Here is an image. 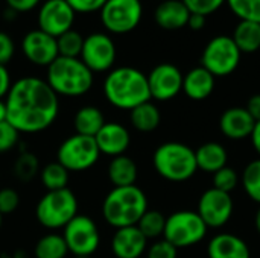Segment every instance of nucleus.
<instances>
[{"label":"nucleus","instance_id":"1","mask_svg":"<svg viewBox=\"0 0 260 258\" xmlns=\"http://www.w3.org/2000/svg\"><path fill=\"white\" fill-rule=\"evenodd\" d=\"M5 108L6 120L18 132L35 134L53 125L59 113V99L46 79L24 76L12 82Z\"/></svg>","mask_w":260,"mask_h":258},{"label":"nucleus","instance_id":"2","mask_svg":"<svg viewBox=\"0 0 260 258\" xmlns=\"http://www.w3.org/2000/svg\"><path fill=\"white\" fill-rule=\"evenodd\" d=\"M102 91L114 108L125 111L151 100L146 75L129 65L111 68L104 79Z\"/></svg>","mask_w":260,"mask_h":258},{"label":"nucleus","instance_id":"3","mask_svg":"<svg viewBox=\"0 0 260 258\" xmlns=\"http://www.w3.org/2000/svg\"><path fill=\"white\" fill-rule=\"evenodd\" d=\"M148 210V198L137 186L113 187L102 202L104 220L119 230L134 227Z\"/></svg>","mask_w":260,"mask_h":258},{"label":"nucleus","instance_id":"4","mask_svg":"<svg viewBox=\"0 0 260 258\" xmlns=\"http://www.w3.org/2000/svg\"><path fill=\"white\" fill-rule=\"evenodd\" d=\"M93 81L94 73L81 61V58L58 56L47 67L46 82L58 96H84L91 90Z\"/></svg>","mask_w":260,"mask_h":258},{"label":"nucleus","instance_id":"5","mask_svg":"<svg viewBox=\"0 0 260 258\" xmlns=\"http://www.w3.org/2000/svg\"><path fill=\"white\" fill-rule=\"evenodd\" d=\"M155 172L166 181L184 182L193 178L198 170L195 151L180 141L160 144L152 155Z\"/></svg>","mask_w":260,"mask_h":258},{"label":"nucleus","instance_id":"6","mask_svg":"<svg viewBox=\"0 0 260 258\" xmlns=\"http://www.w3.org/2000/svg\"><path fill=\"white\" fill-rule=\"evenodd\" d=\"M35 214L38 222L49 230L64 228L78 216V199L69 187L46 192L37 204Z\"/></svg>","mask_w":260,"mask_h":258},{"label":"nucleus","instance_id":"7","mask_svg":"<svg viewBox=\"0 0 260 258\" xmlns=\"http://www.w3.org/2000/svg\"><path fill=\"white\" fill-rule=\"evenodd\" d=\"M207 231V225L197 211L180 210L166 217L163 239L177 249H183L201 243L206 239Z\"/></svg>","mask_w":260,"mask_h":258},{"label":"nucleus","instance_id":"8","mask_svg":"<svg viewBox=\"0 0 260 258\" xmlns=\"http://www.w3.org/2000/svg\"><path fill=\"white\" fill-rule=\"evenodd\" d=\"M242 52L229 35L213 36L204 47L201 65L215 78H224L236 71L241 64Z\"/></svg>","mask_w":260,"mask_h":258},{"label":"nucleus","instance_id":"9","mask_svg":"<svg viewBox=\"0 0 260 258\" xmlns=\"http://www.w3.org/2000/svg\"><path fill=\"white\" fill-rule=\"evenodd\" d=\"M142 17V0H107L99 11L102 26L114 35L133 32L140 24Z\"/></svg>","mask_w":260,"mask_h":258},{"label":"nucleus","instance_id":"10","mask_svg":"<svg viewBox=\"0 0 260 258\" xmlns=\"http://www.w3.org/2000/svg\"><path fill=\"white\" fill-rule=\"evenodd\" d=\"M99 157L94 138L79 134L66 138L56 151V161L69 172H84L93 167Z\"/></svg>","mask_w":260,"mask_h":258},{"label":"nucleus","instance_id":"11","mask_svg":"<svg viewBox=\"0 0 260 258\" xmlns=\"http://www.w3.org/2000/svg\"><path fill=\"white\" fill-rule=\"evenodd\" d=\"M69 252L79 258L90 257L101 243V234L94 220L88 216L78 214L66 227L62 233Z\"/></svg>","mask_w":260,"mask_h":258},{"label":"nucleus","instance_id":"12","mask_svg":"<svg viewBox=\"0 0 260 258\" xmlns=\"http://www.w3.org/2000/svg\"><path fill=\"white\" fill-rule=\"evenodd\" d=\"M116 44L110 33L91 32L84 36V44L79 58L93 73L110 71L116 62Z\"/></svg>","mask_w":260,"mask_h":258},{"label":"nucleus","instance_id":"13","mask_svg":"<svg viewBox=\"0 0 260 258\" xmlns=\"http://www.w3.org/2000/svg\"><path fill=\"white\" fill-rule=\"evenodd\" d=\"M76 12L67 0H44L38 6L37 23L38 29L58 38L64 32L73 29Z\"/></svg>","mask_w":260,"mask_h":258},{"label":"nucleus","instance_id":"14","mask_svg":"<svg viewBox=\"0 0 260 258\" xmlns=\"http://www.w3.org/2000/svg\"><path fill=\"white\" fill-rule=\"evenodd\" d=\"M233 208L235 204L230 193L212 187L200 196L197 213L201 216L207 228H222L230 222Z\"/></svg>","mask_w":260,"mask_h":258},{"label":"nucleus","instance_id":"15","mask_svg":"<svg viewBox=\"0 0 260 258\" xmlns=\"http://www.w3.org/2000/svg\"><path fill=\"white\" fill-rule=\"evenodd\" d=\"M183 76L184 75L175 64L161 62L155 65L149 75H146L151 99L168 102L177 97L183 91Z\"/></svg>","mask_w":260,"mask_h":258},{"label":"nucleus","instance_id":"16","mask_svg":"<svg viewBox=\"0 0 260 258\" xmlns=\"http://www.w3.org/2000/svg\"><path fill=\"white\" fill-rule=\"evenodd\" d=\"M24 58L38 67H49L58 56L56 38L35 27L24 33L20 43Z\"/></svg>","mask_w":260,"mask_h":258},{"label":"nucleus","instance_id":"17","mask_svg":"<svg viewBox=\"0 0 260 258\" xmlns=\"http://www.w3.org/2000/svg\"><path fill=\"white\" fill-rule=\"evenodd\" d=\"M94 141L101 154L114 158L119 155H125L131 144V135L122 123L105 122V125L96 134Z\"/></svg>","mask_w":260,"mask_h":258},{"label":"nucleus","instance_id":"18","mask_svg":"<svg viewBox=\"0 0 260 258\" xmlns=\"http://www.w3.org/2000/svg\"><path fill=\"white\" fill-rule=\"evenodd\" d=\"M256 120L247 111L245 106H232L225 109L219 117V129L222 135L230 140H245L250 138Z\"/></svg>","mask_w":260,"mask_h":258},{"label":"nucleus","instance_id":"19","mask_svg":"<svg viewBox=\"0 0 260 258\" xmlns=\"http://www.w3.org/2000/svg\"><path fill=\"white\" fill-rule=\"evenodd\" d=\"M148 249V239L137 225L116 230L111 239V251L116 258H140Z\"/></svg>","mask_w":260,"mask_h":258},{"label":"nucleus","instance_id":"20","mask_svg":"<svg viewBox=\"0 0 260 258\" xmlns=\"http://www.w3.org/2000/svg\"><path fill=\"white\" fill-rule=\"evenodd\" d=\"M209 258H251L247 242L232 233L216 234L207 245Z\"/></svg>","mask_w":260,"mask_h":258},{"label":"nucleus","instance_id":"21","mask_svg":"<svg viewBox=\"0 0 260 258\" xmlns=\"http://www.w3.org/2000/svg\"><path fill=\"white\" fill-rule=\"evenodd\" d=\"M216 78L207 71L203 65L193 67L183 76V93L195 100L201 102L206 100L215 90Z\"/></svg>","mask_w":260,"mask_h":258},{"label":"nucleus","instance_id":"22","mask_svg":"<svg viewBox=\"0 0 260 258\" xmlns=\"http://www.w3.org/2000/svg\"><path fill=\"white\" fill-rule=\"evenodd\" d=\"M189 17L190 12L183 0H161L154 11L155 23L166 30H177L187 26Z\"/></svg>","mask_w":260,"mask_h":258},{"label":"nucleus","instance_id":"23","mask_svg":"<svg viewBox=\"0 0 260 258\" xmlns=\"http://www.w3.org/2000/svg\"><path fill=\"white\" fill-rule=\"evenodd\" d=\"M195 158H197L198 170L213 175L215 172L227 166L229 152L221 143L207 141L195 151Z\"/></svg>","mask_w":260,"mask_h":258},{"label":"nucleus","instance_id":"24","mask_svg":"<svg viewBox=\"0 0 260 258\" xmlns=\"http://www.w3.org/2000/svg\"><path fill=\"white\" fill-rule=\"evenodd\" d=\"M108 179L114 187L136 186L139 169L136 161L128 155L114 157L108 164Z\"/></svg>","mask_w":260,"mask_h":258},{"label":"nucleus","instance_id":"25","mask_svg":"<svg viewBox=\"0 0 260 258\" xmlns=\"http://www.w3.org/2000/svg\"><path fill=\"white\" fill-rule=\"evenodd\" d=\"M73 125L76 134L94 138L101 128L105 125V117L99 108L93 105H85L76 111L73 117Z\"/></svg>","mask_w":260,"mask_h":258},{"label":"nucleus","instance_id":"26","mask_svg":"<svg viewBox=\"0 0 260 258\" xmlns=\"http://www.w3.org/2000/svg\"><path fill=\"white\" fill-rule=\"evenodd\" d=\"M129 122L139 132H152L158 128L161 114L158 106L148 100L129 111Z\"/></svg>","mask_w":260,"mask_h":258},{"label":"nucleus","instance_id":"27","mask_svg":"<svg viewBox=\"0 0 260 258\" xmlns=\"http://www.w3.org/2000/svg\"><path fill=\"white\" fill-rule=\"evenodd\" d=\"M232 38L242 53H254L260 49V24L241 20L235 26Z\"/></svg>","mask_w":260,"mask_h":258},{"label":"nucleus","instance_id":"28","mask_svg":"<svg viewBox=\"0 0 260 258\" xmlns=\"http://www.w3.org/2000/svg\"><path fill=\"white\" fill-rule=\"evenodd\" d=\"M67 254L69 249L61 234H46L35 245L37 258H66Z\"/></svg>","mask_w":260,"mask_h":258},{"label":"nucleus","instance_id":"29","mask_svg":"<svg viewBox=\"0 0 260 258\" xmlns=\"http://www.w3.org/2000/svg\"><path fill=\"white\" fill-rule=\"evenodd\" d=\"M69 170L66 167H62L58 161L50 163L47 166H44V169L41 170V184L44 186V189L47 192H53V190H61V189H67L69 184Z\"/></svg>","mask_w":260,"mask_h":258},{"label":"nucleus","instance_id":"30","mask_svg":"<svg viewBox=\"0 0 260 258\" xmlns=\"http://www.w3.org/2000/svg\"><path fill=\"white\" fill-rule=\"evenodd\" d=\"M165 225H166V217L163 213L157 211V210H146V213L140 217L137 228L140 230V233L148 239H158L163 237L165 233Z\"/></svg>","mask_w":260,"mask_h":258},{"label":"nucleus","instance_id":"31","mask_svg":"<svg viewBox=\"0 0 260 258\" xmlns=\"http://www.w3.org/2000/svg\"><path fill=\"white\" fill-rule=\"evenodd\" d=\"M241 184L247 196L260 205V158L250 161L245 166L241 175Z\"/></svg>","mask_w":260,"mask_h":258},{"label":"nucleus","instance_id":"32","mask_svg":"<svg viewBox=\"0 0 260 258\" xmlns=\"http://www.w3.org/2000/svg\"><path fill=\"white\" fill-rule=\"evenodd\" d=\"M56 44H58L59 56L79 58L81 50H82V44H84V36L79 30L70 29L56 38Z\"/></svg>","mask_w":260,"mask_h":258},{"label":"nucleus","instance_id":"33","mask_svg":"<svg viewBox=\"0 0 260 258\" xmlns=\"http://www.w3.org/2000/svg\"><path fill=\"white\" fill-rule=\"evenodd\" d=\"M227 5L238 18L260 24V0H227Z\"/></svg>","mask_w":260,"mask_h":258},{"label":"nucleus","instance_id":"34","mask_svg":"<svg viewBox=\"0 0 260 258\" xmlns=\"http://www.w3.org/2000/svg\"><path fill=\"white\" fill-rule=\"evenodd\" d=\"M239 181H241V178H239L238 172L233 167H229V166H225V167L219 169L218 172H215L213 179H212L213 189L225 192V193L233 192L238 187Z\"/></svg>","mask_w":260,"mask_h":258},{"label":"nucleus","instance_id":"35","mask_svg":"<svg viewBox=\"0 0 260 258\" xmlns=\"http://www.w3.org/2000/svg\"><path fill=\"white\" fill-rule=\"evenodd\" d=\"M183 3L187 6L190 14H200V15H210L215 14L219 8H222L227 0H183Z\"/></svg>","mask_w":260,"mask_h":258},{"label":"nucleus","instance_id":"36","mask_svg":"<svg viewBox=\"0 0 260 258\" xmlns=\"http://www.w3.org/2000/svg\"><path fill=\"white\" fill-rule=\"evenodd\" d=\"M18 131L8 122H0V154L9 152L18 143Z\"/></svg>","mask_w":260,"mask_h":258},{"label":"nucleus","instance_id":"37","mask_svg":"<svg viewBox=\"0 0 260 258\" xmlns=\"http://www.w3.org/2000/svg\"><path fill=\"white\" fill-rule=\"evenodd\" d=\"M177 255H178V249L166 239L155 240L146 249V258H177Z\"/></svg>","mask_w":260,"mask_h":258},{"label":"nucleus","instance_id":"38","mask_svg":"<svg viewBox=\"0 0 260 258\" xmlns=\"http://www.w3.org/2000/svg\"><path fill=\"white\" fill-rule=\"evenodd\" d=\"M37 160L34 155L30 154H24L18 158L17 164H15V173L18 175V178L21 179H30L35 173L37 169Z\"/></svg>","mask_w":260,"mask_h":258},{"label":"nucleus","instance_id":"39","mask_svg":"<svg viewBox=\"0 0 260 258\" xmlns=\"http://www.w3.org/2000/svg\"><path fill=\"white\" fill-rule=\"evenodd\" d=\"M20 196L14 189H2L0 190V213L9 214L18 208Z\"/></svg>","mask_w":260,"mask_h":258},{"label":"nucleus","instance_id":"40","mask_svg":"<svg viewBox=\"0 0 260 258\" xmlns=\"http://www.w3.org/2000/svg\"><path fill=\"white\" fill-rule=\"evenodd\" d=\"M15 55V41L8 33L0 30V64L6 65Z\"/></svg>","mask_w":260,"mask_h":258},{"label":"nucleus","instance_id":"41","mask_svg":"<svg viewBox=\"0 0 260 258\" xmlns=\"http://www.w3.org/2000/svg\"><path fill=\"white\" fill-rule=\"evenodd\" d=\"M107 0H67L76 14H93L99 12Z\"/></svg>","mask_w":260,"mask_h":258},{"label":"nucleus","instance_id":"42","mask_svg":"<svg viewBox=\"0 0 260 258\" xmlns=\"http://www.w3.org/2000/svg\"><path fill=\"white\" fill-rule=\"evenodd\" d=\"M43 0H5L8 9H11L15 14H24V12H30L35 8H38L41 5Z\"/></svg>","mask_w":260,"mask_h":258},{"label":"nucleus","instance_id":"43","mask_svg":"<svg viewBox=\"0 0 260 258\" xmlns=\"http://www.w3.org/2000/svg\"><path fill=\"white\" fill-rule=\"evenodd\" d=\"M11 85H12V81H11L9 70L6 68V65L0 64V100H5Z\"/></svg>","mask_w":260,"mask_h":258},{"label":"nucleus","instance_id":"44","mask_svg":"<svg viewBox=\"0 0 260 258\" xmlns=\"http://www.w3.org/2000/svg\"><path fill=\"white\" fill-rule=\"evenodd\" d=\"M247 111L251 114V117L256 120V122H259L260 120V93L259 94H253L250 99H248V102H247Z\"/></svg>","mask_w":260,"mask_h":258},{"label":"nucleus","instance_id":"45","mask_svg":"<svg viewBox=\"0 0 260 258\" xmlns=\"http://www.w3.org/2000/svg\"><path fill=\"white\" fill-rule=\"evenodd\" d=\"M207 17L204 15H200V14H190L189 17V21H187V26L192 29V30H201L206 27V20Z\"/></svg>","mask_w":260,"mask_h":258},{"label":"nucleus","instance_id":"46","mask_svg":"<svg viewBox=\"0 0 260 258\" xmlns=\"http://www.w3.org/2000/svg\"><path fill=\"white\" fill-rule=\"evenodd\" d=\"M251 144H253V148H254V151H256V154L259 155L260 158V120L259 122H256V126H254V129H253V134H251Z\"/></svg>","mask_w":260,"mask_h":258},{"label":"nucleus","instance_id":"47","mask_svg":"<svg viewBox=\"0 0 260 258\" xmlns=\"http://www.w3.org/2000/svg\"><path fill=\"white\" fill-rule=\"evenodd\" d=\"M6 120V108H5V100H0V122Z\"/></svg>","mask_w":260,"mask_h":258},{"label":"nucleus","instance_id":"48","mask_svg":"<svg viewBox=\"0 0 260 258\" xmlns=\"http://www.w3.org/2000/svg\"><path fill=\"white\" fill-rule=\"evenodd\" d=\"M254 227H256V231L260 236V207L259 210L256 211V216H254Z\"/></svg>","mask_w":260,"mask_h":258},{"label":"nucleus","instance_id":"49","mask_svg":"<svg viewBox=\"0 0 260 258\" xmlns=\"http://www.w3.org/2000/svg\"><path fill=\"white\" fill-rule=\"evenodd\" d=\"M2 222H3V214L0 213V228H2Z\"/></svg>","mask_w":260,"mask_h":258}]
</instances>
